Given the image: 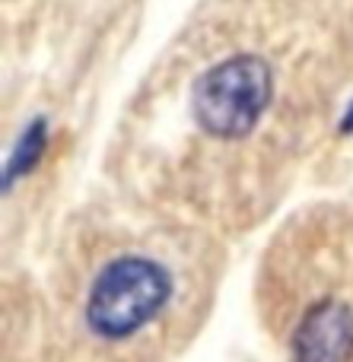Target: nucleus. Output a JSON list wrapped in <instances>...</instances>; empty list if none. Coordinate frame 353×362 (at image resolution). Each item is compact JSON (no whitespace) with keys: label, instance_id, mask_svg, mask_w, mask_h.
<instances>
[{"label":"nucleus","instance_id":"nucleus-2","mask_svg":"<svg viewBox=\"0 0 353 362\" xmlns=\"http://www.w3.org/2000/svg\"><path fill=\"white\" fill-rule=\"evenodd\" d=\"M287 362H353V296L318 293L293 315Z\"/></svg>","mask_w":353,"mask_h":362},{"label":"nucleus","instance_id":"nucleus-1","mask_svg":"<svg viewBox=\"0 0 353 362\" xmlns=\"http://www.w3.org/2000/svg\"><path fill=\"white\" fill-rule=\"evenodd\" d=\"M74 331L99 356H131L159 344L182 302L178 270L156 238H127L105 251L74 296Z\"/></svg>","mask_w":353,"mask_h":362}]
</instances>
